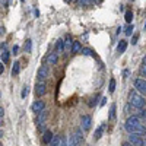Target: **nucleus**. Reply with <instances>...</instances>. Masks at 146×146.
<instances>
[{
    "mask_svg": "<svg viewBox=\"0 0 146 146\" xmlns=\"http://www.w3.org/2000/svg\"><path fill=\"white\" fill-rule=\"evenodd\" d=\"M130 105L135 107V108H143L146 105V101L143 98V95L139 94L137 91H131L130 92Z\"/></svg>",
    "mask_w": 146,
    "mask_h": 146,
    "instance_id": "nucleus-1",
    "label": "nucleus"
},
{
    "mask_svg": "<svg viewBox=\"0 0 146 146\" xmlns=\"http://www.w3.org/2000/svg\"><path fill=\"white\" fill-rule=\"evenodd\" d=\"M135 89L142 94L143 96H146V79H142V78H136L135 79Z\"/></svg>",
    "mask_w": 146,
    "mask_h": 146,
    "instance_id": "nucleus-2",
    "label": "nucleus"
},
{
    "mask_svg": "<svg viewBox=\"0 0 146 146\" xmlns=\"http://www.w3.org/2000/svg\"><path fill=\"white\" fill-rule=\"evenodd\" d=\"M129 142H130L133 146H143V135L130 133V135H129Z\"/></svg>",
    "mask_w": 146,
    "mask_h": 146,
    "instance_id": "nucleus-3",
    "label": "nucleus"
},
{
    "mask_svg": "<svg viewBox=\"0 0 146 146\" xmlns=\"http://www.w3.org/2000/svg\"><path fill=\"white\" fill-rule=\"evenodd\" d=\"M124 129L129 133H137V135H145L146 133V127L143 124H137V126H124Z\"/></svg>",
    "mask_w": 146,
    "mask_h": 146,
    "instance_id": "nucleus-4",
    "label": "nucleus"
},
{
    "mask_svg": "<svg viewBox=\"0 0 146 146\" xmlns=\"http://www.w3.org/2000/svg\"><path fill=\"white\" fill-rule=\"evenodd\" d=\"M48 79V67L47 66H41L36 73V80L38 82H45Z\"/></svg>",
    "mask_w": 146,
    "mask_h": 146,
    "instance_id": "nucleus-5",
    "label": "nucleus"
},
{
    "mask_svg": "<svg viewBox=\"0 0 146 146\" xmlns=\"http://www.w3.org/2000/svg\"><path fill=\"white\" fill-rule=\"evenodd\" d=\"M34 91H35V95H36V96H42V95H45V92H47L45 82H36Z\"/></svg>",
    "mask_w": 146,
    "mask_h": 146,
    "instance_id": "nucleus-6",
    "label": "nucleus"
},
{
    "mask_svg": "<svg viewBox=\"0 0 146 146\" xmlns=\"http://www.w3.org/2000/svg\"><path fill=\"white\" fill-rule=\"evenodd\" d=\"M91 124H92V120L89 115H82L80 118V129L85 130V131H88L91 129Z\"/></svg>",
    "mask_w": 146,
    "mask_h": 146,
    "instance_id": "nucleus-7",
    "label": "nucleus"
},
{
    "mask_svg": "<svg viewBox=\"0 0 146 146\" xmlns=\"http://www.w3.org/2000/svg\"><path fill=\"white\" fill-rule=\"evenodd\" d=\"M137 124H142V118L139 115H130L127 120H126V124L124 126H137Z\"/></svg>",
    "mask_w": 146,
    "mask_h": 146,
    "instance_id": "nucleus-8",
    "label": "nucleus"
},
{
    "mask_svg": "<svg viewBox=\"0 0 146 146\" xmlns=\"http://www.w3.org/2000/svg\"><path fill=\"white\" fill-rule=\"evenodd\" d=\"M31 108H32V111H34L35 114H38V113H41V111H42V110H45V102L38 100V101H35V102L32 104V107H31Z\"/></svg>",
    "mask_w": 146,
    "mask_h": 146,
    "instance_id": "nucleus-9",
    "label": "nucleus"
},
{
    "mask_svg": "<svg viewBox=\"0 0 146 146\" xmlns=\"http://www.w3.org/2000/svg\"><path fill=\"white\" fill-rule=\"evenodd\" d=\"M48 114H50V113H48L47 111V110H42V111L41 113H38V115H36V124H44L45 123V120L48 118Z\"/></svg>",
    "mask_w": 146,
    "mask_h": 146,
    "instance_id": "nucleus-10",
    "label": "nucleus"
},
{
    "mask_svg": "<svg viewBox=\"0 0 146 146\" xmlns=\"http://www.w3.org/2000/svg\"><path fill=\"white\" fill-rule=\"evenodd\" d=\"M82 145V140L76 136V133H72L70 137H69V145L67 146H80Z\"/></svg>",
    "mask_w": 146,
    "mask_h": 146,
    "instance_id": "nucleus-11",
    "label": "nucleus"
},
{
    "mask_svg": "<svg viewBox=\"0 0 146 146\" xmlns=\"http://www.w3.org/2000/svg\"><path fill=\"white\" fill-rule=\"evenodd\" d=\"M53 137H54V135L50 131V130H47L44 135H42V143H45V145H50V142L53 140Z\"/></svg>",
    "mask_w": 146,
    "mask_h": 146,
    "instance_id": "nucleus-12",
    "label": "nucleus"
},
{
    "mask_svg": "<svg viewBox=\"0 0 146 146\" xmlns=\"http://www.w3.org/2000/svg\"><path fill=\"white\" fill-rule=\"evenodd\" d=\"M66 50V44H64V40H62L60 38L57 42H56V51L57 53H62V51H64Z\"/></svg>",
    "mask_w": 146,
    "mask_h": 146,
    "instance_id": "nucleus-13",
    "label": "nucleus"
},
{
    "mask_svg": "<svg viewBox=\"0 0 146 146\" xmlns=\"http://www.w3.org/2000/svg\"><path fill=\"white\" fill-rule=\"evenodd\" d=\"M70 51H72V54H76V53L82 51V44L79 41H75L73 45H72V48H70Z\"/></svg>",
    "mask_w": 146,
    "mask_h": 146,
    "instance_id": "nucleus-14",
    "label": "nucleus"
},
{
    "mask_svg": "<svg viewBox=\"0 0 146 146\" xmlns=\"http://www.w3.org/2000/svg\"><path fill=\"white\" fill-rule=\"evenodd\" d=\"M57 60H58V53H57V51H56V53H51L50 56L47 57V62L50 63V64H56Z\"/></svg>",
    "mask_w": 146,
    "mask_h": 146,
    "instance_id": "nucleus-15",
    "label": "nucleus"
},
{
    "mask_svg": "<svg viewBox=\"0 0 146 146\" xmlns=\"http://www.w3.org/2000/svg\"><path fill=\"white\" fill-rule=\"evenodd\" d=\"M104 124H101V126H98V129L95 130V133H94V137H95V140H98V139H101V136H102V133H104Z\"/></svg>",
    "mask_w": 146,
    "mask_h": 146,
    "instance_id": "nucleus-16",
    "label": "nucleus"
},
{
    "mask_svg": "<svg viewBox=\"0 0 146 146\" xmlns=\"http://www.w3.org/2000/svg\"><path fill=\"white\" fill-rule=\"evenodd\" d=\"M126 48H127V41L121 40V41L118 42V45H117V51L121 54V53H124V51H126Z\"/></svg>",
    "mask_w": 146,
    "mask_h": 146,
    "instance_id": "nucleus-17",
    "label": "nucleus"
},
{
    "mask_svg": "<svg viewBox=\"0 0 146 146\" xmlns=\"http://www.w3.org/2000/svg\"><path fill=\"white\" fill-rule=\"evenodd\" d=\"M19 70H21V63H19L18 60H16V62L13 63V67H12V75H13V76H16L18 73H19Z\"/></svg>",
    "mask_w": 146,
    "mask_h": 146,
    "instance_id": "nucleus-18",
    "label": "nucleus"
},
{
    "mask_svg": "<svg viewBox=\"0 0 146 146\" xmlns=\"http://www.w3.org/2000/svg\"><path fill=\"white\" fill-rule=\"evenodd\" d=\"M82 7H91L92 5H94V0H79L78 2Z\"/></svg>",
    "mask_w": 146,
    "mask_h": 146,
    "instance_id": "nucleus-19",
    "label": "nucleus"
},
{
    "mask_svg": "<svg viewBox=\"0 0 146 146\" xmlns=\"http://www.w3.org/2000/svg\"><path fill=\"white\" fill-rule=\"evenodd\" d=\"M60 142H62V136H54L50 142V146H60Z\"/></svg>",
    "mask_w": 146,
    "mask_h": 146,
    "instance_id": "nucleus-20",
    "label": "nucleus"
},
{
    "mask_svg": "<svg viewBox=\"0 0 146 146\" xmlns=\"http://www.w3.org/2000/svg\"><path fill=\"white\" fill-rule=\"evenodd\" d=\"M64 44H66V50L72 48V45H73V41H72V36H70V35H66V38H64Z\"/></svg>",
    "mask_w": 146,
    "mask_h": 146,
    "instance_id": "nucleus-21",
    "label": "nucleus"
},
{
    "mask_svg": "<svg viewBox=\"0 0 146 146\" xmlns=\"http://www.w3.org/2000/svg\"><path fill=\"white\" fill-rule=\"evenodd\" d=\"M115 91V79H110V86H108V92L113 94Z\"/></svg>",
    "mask_w": 146,
    "mask_h": 146,
    "instance_id": "nucleus-22",
    "label": "nucleus"
},
{
    "mask_svg": "<svg viewBox=\"0 0 146 146\" xmlns=\"http://www.w3.org/2000/svg\"><path fill=\"white\" fill-rule=\"evenodd\" d=\"M124 34L127 36H131V34H133V25L131 23H127V27L124 28Z\"/></svg>",
    "mask_w": 146,
    "mask_h": 146,
    "instance_id": "nucleus-23",
    "label": "nucleus"
},
{
    "mask_svg": "<svg viewBox=\"0 0 146 146\" xmlns=\"http://www.w3.org/2000/svg\"><path fill=\"white\" fill-rule=\"evenodd\" d=\"M82 54H83V56H91V57H96V56L94 54V51L91 50V48H82Z\"/></svg>",
    "mask_w": 146,
    "mask_h": 146,
    "instance_id": "nucleus-24",
    "label": "nucleus"
},
{
    "mask_svg": "<svg viewBox=\"0 0 146 146\" xmlns=\"http://www.w3.org/2000/svg\"><path fill=\"white\" fill-rule=\"evenodd\" d=\"M2 62H3L5 64L9 62V51H7V50H3V51H2Z\"/></svg>",
    "mask_w": 146,
    "mask_h": 146,
    "instance_id": "nucleus-25",
    "label": "nucleus"
},
{
    "mask_svg": "<svg viewBox=\"0 0 146 146\" xmlns=\"http://www.w3.org/2000/svg\"><path fill=\"white\" fill-rule=\"evenodd\" d=\"M115 104H113L111 105V108H110V120H114L115 118Z\"/></svg>",
    "mask_w": 146,
    "mask_h": 146,
    "instance_id": "nucleus-26",
    "label": "nucleus"
},
{
    "mask_svg": "<svg viewBox=\"0 0 146 146\" xmlns=\"http://www.w3.org/2000/svg\"><path fill=\"white\" fill-rule=\"evenodd\" d=\"M124 19H126V22H127V23H131V21H133V13H131V10L126 12V15H124Z\"/></svg>",
    "mask_w": 146,
    "mask_h": 146,
    "instance_id": "nucleus-27",
    "label": "nucleus"
},
{
    "mask_svg": "<svg viewBox=\"0 0 146 146\" xmlns=\"http://www.w3.org/2000/svg\"><path fill=\"white\" fill-rule=\"evenodd\" d=\"M31 44H32V41L31 40H27V42H25V51L27 53H31V48H32Z\"/></svg>",
    "mask_w": 146,
    "mask_h": 146,
    "instance_id": "nucleus-28",
    "label": "nucleus"
},
{
    "mask_svg": "<svg viewBox=\"0 0 146 146\" xmlns=\"http://www.w3.org/2000/svg\"><path fill=\"white\" fill-rule=\"evenodd\" d=\"M139 72H140V75H142L143 78H146V63H142V66H140Z\"/></svg>",
    "mask_w": 146,
    "mask_h": 146,
    "instance_id": "nucleus-29",
    "label": "nucleus"
},
{
    "mask_svg": "<svg viewBox=\"0 0 146 146\" xmlns=\"http://www.w3.org/2000/svg\"><path fill=\"white\" fill-rule=\"evenodd\" d=\"M28 94H29V86H25V88L22 89V94H21V96H22V98H27V96H28Z\"/></svg>",
    "mask_w": 146,
    "mask_h": 146,
    "instance_id": "nucleus-30",
    "label": "nucleus"
},
{
    "mask_svg": "<svg viewBox=\"0 0 146 146\" xmlns=\"http://www.w3.org/2000/svg\"><path fill=\"white\" fill-rule=\"evenodd\" d=\"M137 40H139V34H135V35H133V38H131V45H136Z\"/></svg>",
    "mask_w": 146,
    "mask_h": 146,
    "instance_id": "nucleus-31",
    "label": "nucleus"
},
{
    "mask_svg": "<svg viewBox=\"0 0 146 146\" xmlns=\"http://www.w3.org/2000/svg\"><path fill=\"white\" fill-rule=\"evenodd\" d=\"M38 131L45 133V131H47V130H45V124H40V126H38Z\"/></svg>",
    "mask_w": 146,
    "mask_h": 146,
    "instance_id": "nucleus-32",
    "label": "nucleus"
},
{
    "mask_svg": "<svg viewBox=\"0 0 146 146\" xmlns=\"http://www.w3.org/2000/svg\"><path fill=\"white\" fill-rule=\"evenodd\" d=\"M95 104H96V100H95V98H92V100L89 101V107H95Z\"/></svg>",
    "mask_w": 146,
    "mask_h": 146,
    "instance_id": "nucleus-33",
    "label": "nucleus"
},
{
    "mask_svg": "<svg viewBox=\"0 0 146 146\" xmlns=\"http://www.w3.org/2000/svg\"><path fill=\"white\" fill-rule=\"evenodd\" d=\"M5 72V63L2 62V63H0V73H3Z\"/></svg>",
    "mask_w": 146,
    "mask_h": 146,
    "instance_id": "nucleus-34",
    "label": "nucleus"
},
{
    "mask_svg": "<svg viewBox=\"0 0 146 146\" xmlns=\"http://www.w3.org/2000/svg\"><path fill=\"white\" fill-rule=\"evenodd\" d=\"M60 146H66V137H62V142H60Z\"/></svg>",
    "mask_w": 146,
    "mask_h": 146,
    "instance_id": "nucleus-35",
    "label": "nucleus"
},
{
    "mask_svg": "<svg viewBox=\"0 0 146 146\" xmlns=\"http://www.w3.org/2000/svg\"><path fill=\"white\" fill-rule=\"evenodd\" d=\"M18 50H19V47H18V45H15V47H13V50H12V51H13V54H15V56H16Z\"/></svg>",
    "mask_w": 146,
    "mask_h": 146,
    "instance_id": "nucleus-36",
    "label": "nucleus"
},
{
    "mask_svg": "<svg viewBox=\"0 0 146 146\" xmlns=\"http://www.w3.org/2000/svg\"><path fill=\"white\" fill-rule=\"evenodd\" d=\"M64 2H66V3H78L79 0H64Z\"/></svg>",
    "mask_w": 146,
    "mask_h": 146,
    "instance_id": "nucleus-37",
    "label": "nucleus"
},
{
    "mask_svg": "<svg viewBox=\"0 0 146 146\" xmlns=\"http://www.w3.org/2000/svg\"><path fill=\"white\" fill-rule=\"evenodd\" d=\"M3 115H5V110H3V107H2V108H0V117L3 118Z\"/></svg>",
    "mask_w": 146,
    "mask_h": 146,
    "instance_id": "nucleus-38",
    "label": "nucleus"
},
{
    "mask_svg": "<svg viewBox=\"0 0 146 146\" xmlns=\"http://www.w3.org/2000/svg\"><path fill=\"white\" fill-rule=\"evenodd\" d=\"M105 102H107V98H102V100H101V107H104Z\"/></svg>",
    "mask_w": 146,
    "mask_h": 146,
    "instance_id": "nucleus-39",
    "label": "nucleus"
},
{
    "mask_svg": "<svg viewBox=\"0 0 146 146\" xmlns=\"http://www.w3.org/2000/svg\"><path fill=\"white\" fill-rule=\"evenodd\" d=\"M121 146H133V145H131L130 142H124V143H123V145H121Z\"/></svg>",
    "mask_w": 146,
    "mask_h": 146,
    "instance_id": "nucleus-40",
    "label": "nucleus"
},
{
    "mask_svg": "<svg viewBox=\"0 0 146 146\" xmlns=\"http://www.w3.org/2000/svg\"><path fill=\"white\" fill-rule=\"evenodd\" d=\"M94 3H95V5H101L102 0H94Z\"/></svg>",
    "mask_w": 146,
    "mask_h": 146,
    "instance_id": "nucleus-41",
    "label": "nucleus"
},
{
    "mask_svg": "<svg viewBox=\"0 0 146 146\" xmlns=\"http://www.w3.org/2000/svg\"><path fill=\"white\" fill-rule=\"evenodd\" d=\"M123 76H124V78L129 76V70H124V72H123Z\"/></svg>",
    "mask_w": 146,
    "mask_h": 146,
    "instance_id": "nucleus-42",
    "label": "nucleus"
},
{
    "mask_svg": "<svg viewBox=\"0 0 146 146\" xmlns=\"http://www.w3.org/2000/svg\"><path fill=\"white\" fill-rule=\"evenodd\" d=\"M143 146H146V137H143Z\"/></svg>",
    "mask_w": 146,
    "mask_h": 146,
    "instance_id": "nucleus-43",
    "label": "nucleus"
},
{
    "mask_svg": "<svg viewBox=\"0 0 146 146\" xmlns=\"http://www.w3.org/2000/svg\"><path fill=\"white\" fill-rule=\"evenodd\" d=\"M143 63H146V56L143 57Z\"/></svg>",
    "mask_w": 146,
    "mask_h": 146,
    "instance_id": "nucleus-44",
    "label": "nucleus"
},
{
    "mask_svg": "<svg viewBox=\"0 0 146 146\" xmlns=\"http://www.w3.org/2000/svg\"><path fill=\"white\" fill-rule=\"evenodd\" d=\"M145 28H146V23H145Z\"/></svg>",
    "mask_w": 146,
    "mask_h": 146,
    "instance_id": "nucleus-45",
    "label": "nucleus"
},
{
    "mask_svg": "<svg viewBox=\"0 0 146 146\" xmlns=\"http://www.w3.org/2000/svg\"><path fill=\"white\" fill-rule=\"evenodd\" d=\"M21 2H23V0H21Z\"/></svg>",
    "mask_w": 146,
    "mask_h": 146,
    "instance_id": "nucleus-46",
    "label": "nucleus"
},
{
    "mask_svg": "<svg viewBox=\"0 0 146 146\" xmlns=\"http://www.w3.org/2000/svg\"><path fill=\"white\" fill-rule=\"evenodd\" d=\"M131 2H133V0H131Z\"/></svg>",
    "mask_w": 146,
    "mask_h": 146,
    "instance_id": "nucleus-47",
    "label": "nucleus"
}]
</instances>
